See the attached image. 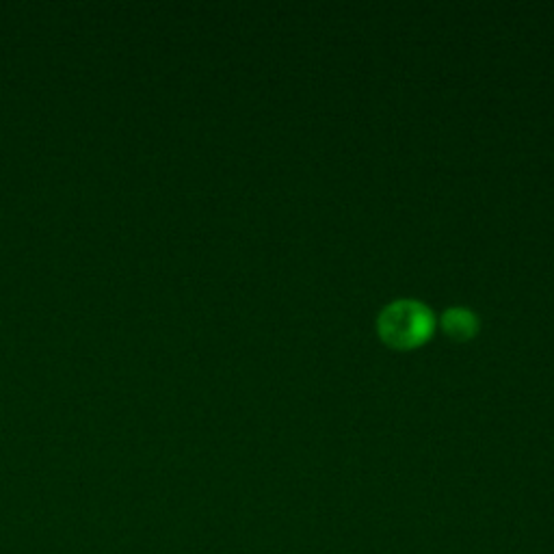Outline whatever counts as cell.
<instances>
[{"mask_svg":"<svg viewBox=\"0 0 554 554\" xmlns=\"http://www.w3.org/2000/svg\"><path fill=\"white\" fill-rule=\"evenodd\" d=\"M379 338L388 347L399 351H412L425 345L435 332V316L420 301L401 299L390 303L377 321Z\"/></svg>","mask_w":554,"mask_h":554,"instance_id":"obj_1","label":"cell"},{"mask_svg":"<svg viewBox=\"0 0 554 554\" xmlns=\"http://www.w3.org/2000/svg\"><path fill=\"white\" fill-rule=\"evenodd\" d=\"M442 329L451 340L466 342L477 336L479 319L468 308H451V310H446L442 316Z\"/></svg>","mask_w":554,"mask_h":554,"instance_id":"obj_2","label":"cell"}]
</instances>
